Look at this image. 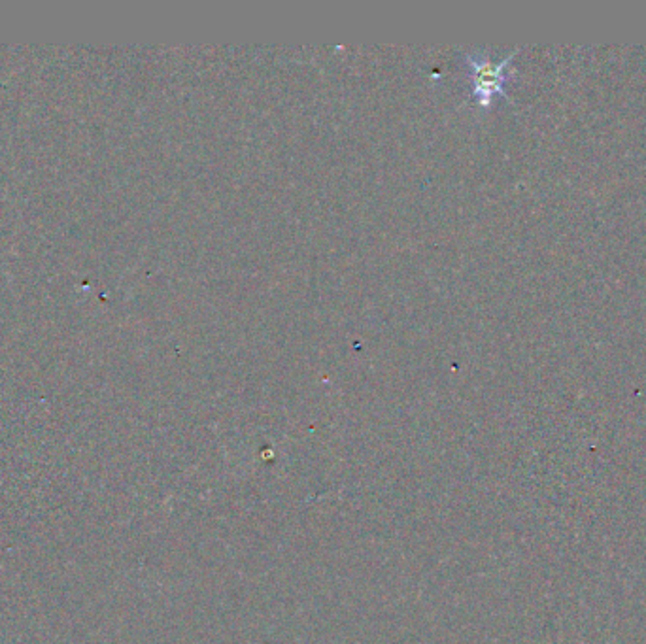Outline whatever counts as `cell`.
<instances>
[{
  "instance_id": "1",
  "label": "cell",
  "mask_w": 646,
  "mask_h": 644,
  "mask_svg": "<svg viewBox=\"0 0 646 644\" xmlns=\"http://www.w3.org/2000/svg\"><path fill=\"white\" fill-rule=\"evenodd\" d=\"M518 50L510 51L509 55L501 61H492L488 55L480 53H467L465 63L469 67V78L473 85V97L482 108H488L492 104L493 97L507 95V85L512 80L509 72L510 61Z\"/></svg>"
}]
</instances>
